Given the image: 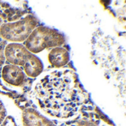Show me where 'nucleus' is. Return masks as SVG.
I'll return each mask as SVG.
<instances>
[{
    "mask_svg": "<svg viewBox=\"0 0 126 126\" xmlns=\"http://www.w3.org/2000/svg\"><path fill=\"white\" fill-rule=\"evenodd\" d=\"M35 94L41 108L59 117L74 114L83 102L72 75L61 71L44 76L37 84Z\"/></svg>",
    "mask_w": 126,
    "mask_h": 126,
    "instance_id": "1",
    "label": "nucleus"
},
{
    "mask_svg": "<svg viewBox=\"0 0 126 126\" xmlns=\"http://www.w3.org/2000/svg\"><path fill=\"white\" fill-rule=\"evenodd\" d=\"M6 56L11 64L23 66L26 74L30 76H36L42 71L41 62L21 45H8L6 48Z\"/></svg>",
    "mask_w": 126,
    "mask_h": 126,
    "instance_id": "2",
    "label": "nucleus"
},
{
    "mask_svg": "<svg viewBox=\"0 0 126 126\" xmlns=\"http://www.w3.org/2000/svg\"><path fill=\"white\" fill-rule=\"evenodd\" d=\"M59 36H61L56 33L53 30L41 27L31 34L28 41L25 42V46L31 52H40L47 48L56 46L57 44H62V42L55 41V37Z\"/></svg>",
    "mask_w": 126,
    "mask_h": 126,
    "instance_id": "3",
    "label": "nucleus"
},
{
    "mask_svg": "<svg viewBox=\"0 0 126 126\" xmlns=\"http://www.w3.org/2000/svg\"><path fill=\"white\" fill-rule=\"evenodd\" d=\"M1 75L5 82L15 86L22 85L25 79V74L23 71L19 67L14 65L4 66L1 72Z\"/></svg>",
    "mask_w": 126,
    "mask_h": 126,
    "instance_id": "4",
    "label": "nucleus"
},
{
    "mask_svg": "<svg viewBox=\"0 0 126 126\" xmlns=\"http://www.w3.org/2000/svg\"><path fill=\"white\" fill-rule=\"evenodd\" d=\"M32 27L33 25H31L28 22L23 21V22H19L18 23H15L13 25H5L4 27H3L2 29L9 30H14V32L4 36V37L6 38L8 37V39H10L9 40L22 41L24 38L27 37V36L30 34L29 33L33 28Z\"/></svg>",
    "mask_w": 126,
    "mask_h": 126,
    "instance_id": "5",
    "label": "nucleus"
},
{
    "mask_svg": "<svg viewBox=\"0 0 126 126\" xmlns=\"http://www.w3.org/2000/svg\"><path fill=\"white\" fill-rule=\"evenodd\" d=\"M50 64L56 68H60L65 65L69 60L68 51L63 48H55L52 49L48 56Z\"/></svg>",
    "mask_w": 126,
    "mask_h": 126,
    "instance_id": "6",
    "label": "nucleus"
}]
</instances>
